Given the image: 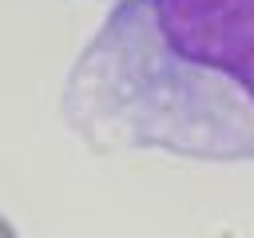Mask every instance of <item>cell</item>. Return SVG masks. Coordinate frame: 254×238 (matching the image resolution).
Masks as SVG:
<instances>
[{"instance_id": "cell-2", "label": "cell", "mask_w": 254, "mask_h": 238, "mask_svg": "<svg viewBox=\"0 0 254 238\" xmlns=\"http://www.w3.org/2000/svg\"><path fill=\"white\" fill-rule=\"evenodd\" d=\"M0 238H20V234H16V226H12L4 214H0Z\"/></svg>"}, {"instance_id": "cell-1", "label": "cell", "mask_w": 254, "mask_h": 238, "mask_svg": "<svg viewBox=\"0 0 254 238\" xmlns=\"http://www.w3.org/2000/svg\"><path fill=\"white\" fill-rule=\"evenodd\" d=\"M60 111L103 155L254 163V0H119L75 56Z\"/></svg>"}]
</instances>
